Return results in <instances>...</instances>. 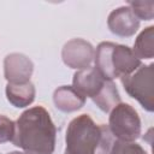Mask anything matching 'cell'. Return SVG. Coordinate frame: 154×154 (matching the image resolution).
I'll return each mask as SVG.
<instances>
[{
	"label": "cell",
	"instance_id": "cell-1",
	"mask_svg": "<svg viewBox=\"0 0 154 154\" xmlns=\"http://www.w3.org/2000/svg\"><path fill=\"white\" fill-rule=\"evenodd\" d=\"M55 125L42 106L24 111L14 123L12 143L25 154H53L55 147Z\"/></svg>",
	"mask_w": 154,
	"mask_h": 154
},
{
	"label": "cell",
	"instance_id": "cell-2",
	"mask_svg": "<svg viewBox=\"0 0 154 154\" xmlns=\"http://www.w3.org/2000/svg\"><path fill=\"white\" fill-rule=\"evenodd\" d=\"M114 141L107 125H97L88 114H81L67 126L65 154H111Z\"/></svg>",
	"mask_w": 154,
	"mask_h": 154
},
{
	"label": "cell",
	"instance_id": "cell-3",
	"mask_svg": "<svg viewBox=\"0 0 154 154\" xmlns=\"http://www.w3.org/2000/svg\"><path fill=\"white\" fill-rule=\"evenodd\" d=\"M141 66L140 59L128 46L101 42L95 51V69L107 81L125 77Z\"/></svg>",
	"mask_w": 154,
	"mask_h": 154
},
{
	"label": "cell",
	"instance_id": "cell-4",
	"mask_svg": "<svg viewBox=\"0 0 154 154\" xmlns=\"http://www.w3.org/2000/svg\"><path fill=\"white\" fill-rule=\"evenodd\" d=\"M154 65H141L132 73L122 77L125 91L136 99L143 108L152 112L154 108Z\"/></svg>",
	"mask_w": 154,
	"mask_h": 154
},
{
	"label": "cell",
	"instance_id": "cell-5",
	"mask_svg": "<svg viewBox=\"0 0 154 154\" xmlns=\"http://www.w3.org/2000/svg\"><path fill=\"white\" fill-rule=\"evenodd\" d=\"M108 129L117 140L134 142L141 135V120L138 113L129 103H118L111 111Z\"/></svg>",
	"mask_w": 154,
	"mask_h": 154
},
{
	"label": "cell",
	"instance_id": "cell-6",
	"mask_svg": "<svg viewBox=\"0 0 154 154\" xmlns=\"http://www.w3.org/2000/svg\"><path fill=\"white\" fill-rule=\"evenodd\" d=\"M94 58V51L89 42L82 38H73L69 41L63 48V60L72 69L89 67Z\"/></svg>",
	"mask_w": 154,
	"mask_h": 154
},
{
	"label": "cell",
	"instance_id": "cell-7",
	"mask_svg": "<svg viewBox=\"0 0 154 154\" xmlns=\"http://www.w3.org/2000/svg\"><path fill=\"white\" fill-rule=\"evenodd\" d=\"M106 81L95 67H87L73 75L72 87L83 97H90L93 100L101 91Z\"/></svg>",
	"mask_w": 154,
	"mask_h": 154
},
{
	"label": "cell",
	"instance_id": "cell-8",
	"mask_svg": "<svg viewBox=\"0 0 154 154\" xmlns=\"http://www.w3.org/2000/svg\"><path fill=\"white\" fill-rule=\"evenodd\" d=\"M5 78L8 83L22 84L30 79L32 73V63L24 54L12 53L5 58Z\"/></svg>",
	"mask_w": 154,
	"mask_h": 154
},
{
	"label": "cell",
	"instance_id": "cell-9",
	"mask_svg": "<svg viewBox=\"0 0 154 154\" xmlns=\"http://www.w3.org/2000/svg\"><path fill=\"white\" fill-rule=\"evenodd\" d=\"M109 30L119 36H131L134 35L138 26L140 20L132 13L130 7H119L111 12L107 20Z\"/></svg>",
	"mask_w": 154,
	"mask_h": 154
},
{
	"label": "cell",
	"instance_id": "cell-10",
	"mask_svg": "<svg viewBox=\"0 0 154 154\" xmlns=\"http://www.w3.org/2000/svg\"><path fill=\"white\" fill-rule=\"evenodd\" d=\"M53 100L57 108H59L63 112L77 111L85 102V97H83L79 93H77L73 89V87H67V85L58 88L54 91Z\"/></svg>",
	"mask_w": 154,
	"mask_h": 154
},
{
	"label": "cell",
	"instance_id": "cell-11",
	"mask_svg": "<svg viewBox=\"0 0 154 154\" xmlns=\"http://www.w3.org/2000/svg\"><path fill=\"white\" fill-rule=\"evenodd\" d=\"M6 96L14 107H25L29 106L35 99V87L30 81L22 84L7 83Z\"/></svg>",
	"mask_w": 154,
	"mask_h": 154
},
{
	"label": "cell",
	"instance_id": "cell-12",
	"mask_svg": "<svg viewBox=\"0 0 154 154\" xmlns=\"http://www.w3.org/2000/svg\"><path fill=\"white\" fill-rule=\"evenodd\" d=\"M93 101L96 103V106L101 111H103V112L112 111L113 107H116L118 103H120V96L116 88V84L112 81H106L103 88L97 94V96H95L93 99Z\"/></svg>",
	"mask_w": 154,
	"mask_h": 154
},
{
	"label": "cell",
	"instance_id": "cell-13",
	"mask_svg": "<svg viewBox=\"0 0 154 154\" xmlns=\"http://www.w3.org/2000/svg\"><path fill=\"white\" fill-rule=\"evenodd\" d=\"M154 26L144 29L136 38L134 45V54L138 59H152L154 55Z\"/></svg>",
	"mask_w": 154,
	"mask_h": 154
},
{
	"label": "cell",
	"instance_id": "cell-14",
	"mask_svg": "<svg viewBox=\"0 0 154 154\" xmlns=\"http://www.w3.org/2000/svg\"><path fill=\"white\" fill-rule=\"evenodd\" d=\"M129 6L138 20H150L154 17V1H130Z\"/></svg>",
	"mask_w": 154,
	"mask_h": 154
},
{
	"label": "cell",
	"instance_id": "cell-15",
	"mask_svg": "<svg viewBox=\"0 0 154 154\" xmlns=\"http://www.w3.org/2000/svg\"><path fill=\"white\" fill-rule=\"evenodd\" d=\"M111 154H147V153L140 144L135 142H125V141L116 140L112 146Z\"/></svg>",
	"mask_w": 154,
	"mask_h": 154
},
{
	"label": "cell",
	"instance_id": "cell-16",
	"mask_svg": "<svg viewBox=\"0 0 154 154\" xmlns=\"http://www.w3.org/2000/svg\"><path fill=\"white\" fill-rule=\"evenodd\" d=\"M14 136V122L5 116H0V143L12 141Z\"/></svg>",
	"mask_w": 154,
	"mask_h": 154
},
{
	"label": "cell",
	"instance_id": "cell-17",
	"mask_svg": "<svg viewBox=\"0 0 154 154\" xmlns=\"http://www.w3.org/2000/svg\"><path fill=\"white\" fill-rule=\"evenodd\" d=\"M8 154H25V153H20V152H12V153H8Z\"/></svg>",
	"mask_w": 154,
	"mask_h": 154
}]
</instances>
